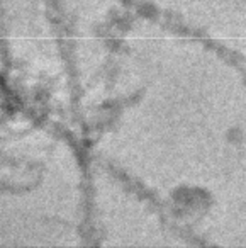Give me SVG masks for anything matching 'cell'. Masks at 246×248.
<instances>
[{
	"label": "cell",
	"mask_w": 246,
	"mask_h": 248,
	"mask_svg": "<svg viewBox=\"0 0 246 248\" xmlns=\"http://www.w3.org/2000/svg\"><path fill=\"white\" fill-rule=\"evenodd\" d=\"M0 78L29 112L80 128L56 0H0Z\"/></svg>",
	"instance_id": "1"
}]
</instances>
